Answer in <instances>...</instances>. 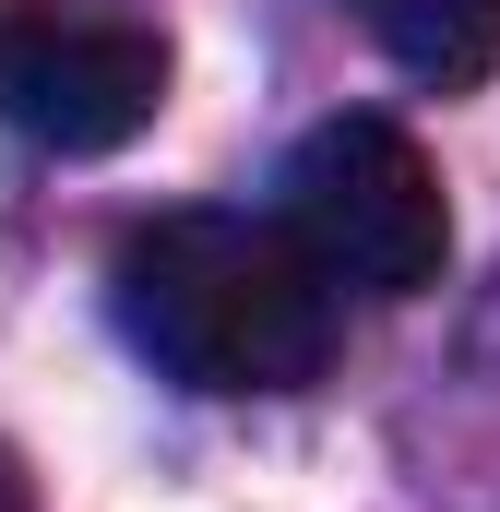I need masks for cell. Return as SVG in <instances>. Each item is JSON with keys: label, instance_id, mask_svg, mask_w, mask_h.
Returning a JSON list of instances; mask_svg holds the SVG:
<instances>
[{"label": "cell", "instance_id": "277c9868", "mask_svg": "<svg viewBox=\"0 0 500 512\" xmlns=\"http://www.w3.org/2000/svg\"><path fill=\"white\" fill-rule=\"evenodd\" d=\"M358 24H370V48L405 72V84H429V96H477L500 72V0H346Z\"/></svg>", "mask_w": 500, "mask_h": 512}, {"label": "cell", "instance_id": "5b68a950", "mask_svg": "<svg viewBox=\"0 0 500 512\" xmlns=\"http://www.w3.org/2000/svg\"><path fill=\"white\" fill-rule=\"evenodd\" d=\"M0 512H36V489H24V453L0 441Z\"/></svg>", "mask_w": 500, "mask_h": 512}, {"label": "cell", "instance_id": "7a4b0ae2", "mask_svg": "<svg viewBox=\"0 0 500 512\" xmlns=\"http://www.w3.org/2000/svg\"><path fill=\"white\" fill-rule=\"evenodd\" d=\"M274 227L322 262L334 298H429L441 262H453V203H441V167L417 155V131L346 108V120H310L286 179H274Z\"/></svg>", "mask_w": 500, "mask_h": 512}, {"label": "cell", "instance_id": "6da1fadb", "mask_svg": "<svg viewBox=\"0 0 500 512\" xmlns=\"http://www.w3.org/2000/svg\"><path fill=\"white\" fill-rule=\"evenodd\" d=\"M108 310L155 382L215 393V405L310 393L346 346V298L322 286V262L274 215H227V203L143 215L108 251Z\"/></svg>", "mask_w": 500, "mask_h": 512}, {"label": "cell", "instance_id": "3957f363", "mask_svg": "<svg viewBox=\"0 0 500 512\" xmlns=\"http://www.w3.org/2000/svg\"><path fill=\"white\" fill-rule=\"evenodd\" d=\"M167 84H179V60L131 12H84V0H12L0 12V120L36 155H120V143H143Z\"/></svg>", "mask_w": 500, "mask_h": 512}]
</instances>
